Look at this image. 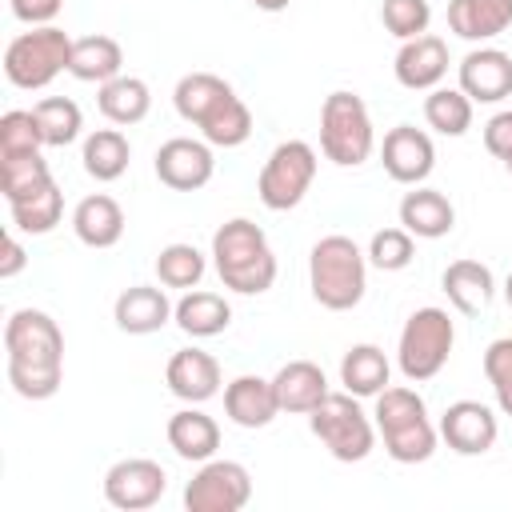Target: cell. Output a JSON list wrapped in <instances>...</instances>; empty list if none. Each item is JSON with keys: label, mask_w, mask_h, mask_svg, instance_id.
<instances>
[{"label": "cell", "mask_w": 512, "mask_h": 512, "mask_svg": "<svg viewBox=\"0 0 512 512\" xmlns=\"http://www.w3.org/2000/svg\"><path fill=\"white\" fill-rule=\"evenodd\" d=\"M96 104H100L104 120L128 128V124H140V120L148 116V108H152V88H148L140 76H124V72H120L116 80L100 84Z\"/></svg>", "instance_id": "obj_31"}, {"label": "cell", "mask_w": 512, "mask_h": 512, "mask_svg": "<svg viewBox=\"0 0 512 512\" xmlns=\"http://www.w3.org/2000/svg\"><path fill=\"white\" fill-rule=\"evenodd\" d=\"M124 68V48L104 36V32H92V36H80L72 40V60H68V72L84 84H108L116 80Z\"/></svg>", "instance_id": "obj_27"}, {"label": "cell", "mask_w": 512, "mask_h": 512, "mask_svg": "<svg viewBox=\"0 0 512 512\" xmlns=\"http://www.w3.org/2000/svg\"><path fill=\"white\" fill-rule=\"evenodd\" d=\"M68 60H72V36L56 24H44V28H32L8 40L4 76L12 88L36 92V88H48L60 72H68Z\"/></svg>", "instance_id": "obj_7"}, {"label": "cell", "mask_w": 512, "mask_h": 512, "mask_svg": "<svg viewBox=\"0 0 512 512\" xmlns=\"http://www.w3.org/2000/svg\"><path fill=\"white\" fill-rule=\"evenodd\" d=\"M8 216H12V228L16 232H24V236H48L60 224V216H64V192H60V184L52 180L36 196L12 200L8 204Z\"/></svg>", "instance_id": "obj_32"}, {"label": "cell", "mask_w": 512, "mask_h": 512, "mask_svg": "<svg viewBox=\"0 0 512 512\" xmlns=\"http://www.w3.org/2000/svg\"><path fill=\"white\" fill-rule=\"evenodd\" d=\"M448 28L468 44L496 40L512 28V0H448Z\"/></svg>", "instance_id": "obj_21"}, {"label": "cell", "mask_w": 512, "mask_h": 512, "mask_svg": "<svg viewBox=\"0 0 512 512\" xmlns=\"http://www.w3.org/2000/svg\"><path fill=\"white\" fill-rule=\"evenodd\" d=\"M252 4H256L260 12H284V8L292 4V0H252Z\"/></svg>", "instance_id": "obj_45"}, {"label": "cell", "mask_w": 512, "mask_h": 512, "mask_svg": "<svg viewBox=\"0 0 512 512\" xmlns=\"http://www.w3.org/2000/svg\"><path fill=\"white\" fill-rule=\"evenodd\" d=\"M52 184V168L40 152H20V156H0V192L4 200H24L36 196L40 188Z\"/></svg>", "instance_id": "obj_34"}, {"label": "cell", "mask_w": 512, "mask_h": 512, "mask_svg": "<svg viewBox=\"0 0 512 512\" xmlns=\"http://www.w3.org/2000/svg\"><path fill=\"white\" fill-rule=\"evenodd\" d=\"M504 300H508V308H512V272H508V280H504Z\"/></svg>", "instance_id": "obj_46"}, {"label": "cell", "mask_w": 512, "mask_h": 512, "mask_svg": "<svg viewBox=\"0 0 512 512\" xmlns=\"http://www.w3.org/2000/svg\"><path fill=\"white\" fill-rule=\"evenodd\" d=\"M44 148V136H40V124L32 112L24 108H12L0 116V156H20V152H40Z\"/></svg>", "instance_id": "obj_40"}, {"label": "cell", "mask_w": 512, "mask_h": 512, "mask_svg": "<svg viewBox=\"0 0 512 512\" xmlns=\"http://www.w3.org/2000/svg\"><path fill=\"white\" fill-rule=\"evenodd\" d=\"M452 344H456V328H452V316L436 304L428 308H416L404 328H400V344H396V364H400V376L408 384H424L432 380L448 356H452Z\"/></svg>", "instance_id": "obj_8"}, {"label": "cell", "mask_w": 512, "mask_h": 512, "mask_svg": "<svg viewBox=\"0 0 512 512\" xmlns=\"http://www.w3.org/2000/svg\"><path fill=\"white\" fill-rule=\"evenodd\" d=\"M380 164L396 184H424L436 168L432 136L424 128H412V124L388 128L384 144H380Z\"/></svg>", "instance_id": "obj_14"}, {"label": "cell", "mask_w": 512, "mask_h": 512, "mask_svg": "<svg viewBox=\"0 0 512 512\" xmlns=\"http://www.w3.org/2000/svg\"><path fill=\"white\" fill-rule=\"evenodd\" d=\"M252 500V476L240 460H204L184 488L188 512H240Z\"/></svg>", "instance_id": "obj_10"}, {"label": "cell", "mask_w": 512, "mask_h": 512, "mask_svg": "<svg viewBox=\"0 0 512 512\" xmlns=\"http://www.w3.org/2000/svg\"><path fill=\"white\" fill-rule=\"evenodd\" d=\"M72 232L88 248H112L124 236V208L112 196L92 192L72 208Z\"/></svg>", "instance_id": "obj_24"}, {"label": "cell", "mask_w": 512, "mask_h": 512, "mask_svg": "<svg viewBox=\"0 0 512 512\" xmlns=\"http://www.w3.org/2000/svg\"><path fill=\"white\" fill-rule=\"evenodd\" d=\"M416 256V236L408 228H380L368 240V264H376L380 272H400L408 268Z\"/></svg>", "instance_id": "obj_38"}, {"label": "cell", "mask_w": 512, "mask_h": 512, "mask_svg": "<svg viewBox=\"0 0 512 512\" xmlns=\"http://www.w3.org/2000/svg\"><path fill=\"white\" fill-rule=\"evenodd\" d=\"M8 8H12V16H16L20 24L44 28V24H52V20L60 16L64 0H8Z\"/></svg>", "instance_id": "obj_43"}, {"label": "cell", "mask_w": 512, "mask_h": 512, "mask_svg": "<svg viewBox=\"0 0 512 512\" xmlns=\"http://www.w3.org/2000/svg\"><path fill=\"white\" fill-rule=\"evenodd\" d=\"M308 428L340 464H360L376 448V420L360 408V396L352 392H328L308 412Z\"/></svg>", "instance_id": "obj_5"}, {"label": "cell", "mask_w": 512, "mask_h": 512, "mask_svg": "<svg viewBox=\"0 0 512 512\" xmlns=\"http://www.w3.org/2000/svg\"><path fill=\"white\" fill-rule=\"evenodd\" d=\"M484 376L504 416H512V336H500L484 348Z\"/></svg>", "instance_id": "obj_41"}, {"label": "cell", "mask_w": 512, "mask_h": 512, "mask_svg": "<svg viewBox=\"0 0 512 512\" xmlns=\"http://www.w3.org/2000/svg\"><path fill=\"white\" fill-rule=\"evenodd\" d=\"M388 376H392V364L380 344H352L340 360V384H344V392H352L360 400L364 396L376 400L388 388Z\"/></svg>", "instance_id": "obj_28"}, {"label": "cell", "mask_w": 512, "mask_h": 512, "mask_svg": "<svg viewBox=\"0 0 512 512\" xmlns=\"http://www.w3.org/2000/svg\"><path fill=\"white\" fill-rule=\"evenodd\" d=\"M392 72H396V80H400L404 88H412V92H432V88H440V80L448 76V44H444L440 36H432V32L412 36V40L400 44V52H396V60H392Z\"/></svg>", "instance_id": "obj_16"}, {"label": "cell", "mask_w": 512, "mask_h": 512, "mask_svg": "<svg viewBox=\"0 0 512 512\" xmlns=\"http://www.w3.org/2000/svg\"><path fill=\"white\" fill-rule=\"evenodd\" d=\"M440 288L448 296V304L464 316H480L492 296H496V280H492V268L480 264V260H452L440 276Z\"/></svg>", "instance_id": "obj_22"}, {"label": "cell", "mask_w": 512, "mask_h": 512, "mask_svg": "<svg viewBox=\"0 0 512 512\" xmlns=\"http://www.w3.org/2000/svg\"><path fill=\"white\" fill-rule=\"evenodd\" d=\"M168 448L188 464H204L220 448V424L208 412L188 404V408L172 412V420H168Z\"/></svg>", "instance_id": "obj_23"}, {"label": "cell", "mask_w": 512, "mask_h": 512, "mask_svg": "<svg viewBox=\"0 0 512 512\" xmlns=\"http://www.w3.org/2000/svg\"><path fill=\"white\" fill-rule=\"evenodd\" d=\"M164 380H168V392L184 404H204L220 392V364L212 352L204 348H180L172 352L168 368H164Z\"/></svg>", "instance_id": "obj_17"}, {"label": "cell", "mask_w": 512, "mask_h": 512, "mask_svg": "<svg viewBox=\"0 0 512 512\" xmlns=\"http://www.w3.org/2000/svg\"><path fill=\"white\" fill-rule=\"evenodd\" d=\"M424 120L440 136H464L472 128V100L460 88H432L424 96Z\"/></svg>", "instance_id": "obj_36"}, {"label": "cell", "mask_w": 512, "mask_h": 512, "mask_svg": "<svg viewBox=\"0 0 512 512\" xmlns=\"http://www.w3.org/2000/svg\"><path fill=\"white\" fill-rule=\"evenodd\" d=\"M224 412L236 428H268L280 416V400H276L272 380L252 376V372L228 380L224 384Z\"/></svg>", "instance_id": "obj_18"}, {"label": "cell", "mask_w": 512, "mask_h": 512, "mask_svg": "<svg viewBox=\"0 0 512 512\" xmlns=\"http://www.w3.org/2000/svg\"><path fill=\"white\" fill-rule=\"evenodd\" d=\"M504 168H508V172H512V160H508V164H504Z\"/></svg>", "instance_id": "obj_47"}, {"label": "cell", "mask_w": 512, "mask_h": 512, "mask_svg": "<svg viewBox=\"0 0 512 512\" xmlns=\"http://www.w3.org/2000/svg\"><path fill=\"white\" fill-rule=\"evenodd\" d=\"M380 20L396 40H412L424 36L432 24V4L428 0H384L380 4Z\"/></svg>", "instance_id": "obj_39"}, {"label": "cell", "mask_w": 512, "mask_h": 512, "mask_svg": "<svg viewBox=\"0 0 512 512\" xmlns=\"http://www.w3.org/2000/svg\"><path fill=\"white\" fill-rule=\"evenodd\" d=\"M216 160H212V144L208 140H192V136H172L156 148V176L160 184H168L172 192H196L212 180Z\"/></svg>", "instance_id": "obj_13"}, {"label": "cell", "mask_w": 512, "mask_h": 512, "mask_svg": "<svg viewBox=\"0 0 512 512\" xmlns=\"http://www.w3.org/2000/svg\"><path fill=\"white\" fill-rule=\"evenodd\" d=\"M456 88L472 104H500L512 96V56L504 48L480 44L456 68Z\"/></svg>", "instance_id": "obj_12"}, {"label": "cell", "mask_w": 512, "mask_h": 512, "mask_svg": "<svg viewBox=\"0 0 512 512\" xmlns=\"http://www.w3.org/2000/svg\"><path fill=\"white\" fill-rule=\"evenodd\" d=\"M484 148H488L496 160H504V164L512 160V108L488 116V124H484Z\"/></svg>", "instance_id": "obj_42"}, {"label": "cell", "mask_w": 512, "mask_h": 512, "mask_svg": "<svg viewBox=\"0 0 512 512\" xmlns=\"http://www.w3.org/2000/svg\"><path fill=\"white\" fill-rule=\"evenodd\" d=\"M440 440L456 452V456H484L496 436H500V424H496V412L480 400H456L444 408L440 416Z\"/></svg>", "instance_id": "obj_15"}, {"label": "cell", "mask_w": 512, "mask_h": 512, "mask_svg": "<svg viewBox=\"0 0 512 512\" xmlns=\"http://www.w3.org/2000/svg\"><path fill=\"white\" fill-rule=\"evenodd\" d=\"M204 268H208V260H204V252L196 248V244H168V248H160V256H156V276H160V284L164 288H196L200 280H204Z\"/></svg>", "instance_id": "obj_37"}, {"label": "cell", "mask_w": 512, "mask_h": 512, "mask_svg": "<svg viewBox=\"0 0 512 512\" xmlns=\"http://www.w3.org/2000/svg\"><path fill=\"white\" fill-rule=\"evenodd\" d=\"M200 136L212 144V148H240L248 136H252V112L248 104L232 92L220 108H212L200 124Z\"/></svg>", "instance_id": "obj_35"}, {"label": "cell", "mask_w": 512, "mask_h": 512, "mask_svg": "<svg viewBox=\"0 0 512 512\" xmlns=\"http://www.w3.org/2000/svg\"><path fill=\"white\" fill-rule=\"evenodd\" d=\"M312 180H316V148L308 140H280L260 168L256 192L264 208L288 212L308 196Z\"/></svg>", "instance_id": "obj_9"}, {"label": "cell", "mask_w": 512, "mask_h": 512, "mask_svg": "<svg viewBox=\"0 0 512 512\" xmlns=\"http://www.w3.org/2000/svg\"><path fill=\"white\" fill-rule=\"evenodd\" d=\"M164 488H168V472L148 456L116 460L104 472V500L120 512H144V508L160 504Z\"/></svg>", "instance_id": "obj_11"}, {"label": "cell", "mask_w": 512, "mask_h": 512, "mask_svg": "<svg viewBox=\"0 0 512 512\" xmlns=\"http://www.w3.org/2000/svg\"><path fill=\"white\" fill-rule=\"evenodd\" d=\"M176 328L192 340H208V336H220L228 324H232V308L220 292H204V288H188L180 300H176V312H172Z\"/></svg>", "instance_id": "obj_26"}, {"label": "cell", "mask_w": 512, "mask_h": 512, "mask_svg": "<svg viewBox=\"0 0 512 512\" xmlns=\"http://www.w3.org/2000/svg\"><path fill=\"white\" fill-rule=\"evenodd\" d=\"M80 160H84V172L100 184H112L128 172V160H132V144L120 128H96L92 136H84V148H80Z\"/></svg>", "instance_id": "obj_29"}, {"label": "cell", "mask_w": 512, "mask_h": 512, "mask_svg": "<svg viewBox=\"0 0 512 512\" xmlns=\"http://www.w3.org/2000/svg\"><path fill=\"white\" fill-rule=\"evenodd\" d=\"M400 228H408L416 240H440L456 228V208L444 192L412 184V192L400 200Z\"/></svg>", "instance_id": "obj_20"}, {"label": "cell", "mask_w": 512, "mask_h": 512, "mask_svg": "<svg viewBox=\"0 0 512 512\" xmlns=\"http://www.w3.org/2000/svg\"><path fill=\"white\" fill-rule=\"evenodd\" d=\"M376 432L384 436V452L396 464H424L432 460L440 444V428L428 420V404L416 388L408 384H388L376 396Z\"/></svg>", "instance_id": "obj_3"}, {"label": "cell", "mask_w": 512, "mask_h": 512, "mask_svg": "<svg viewBox=\"0 0 512 512\" xmlns=\"http://www.w3.org/2000/svg\"><path fill=\"white\" fill-rule=\"evenodd\" d=\"M212 264L224 288L240 296H260L276 284V256L264 228L248 216H232L212 232Z\"/></svg>", "instance_id": "obj_2"}, {"label": "cell", "mask_w": 512, "mask_h": 512, "mask_svg": "<svg viewBox=\"0 0 512 512\" xmlns=\"http://www.w3.org/2000/svg\"><path fill=\"white\" fill-rule=\"evenodd\" d=\"M8 384L24 400H48L64 380V332L40 308H16L4 324Z\"/></svg>", "instance_id": "obj_1"}, {"label": "cell", "mask_w": 512, "mask_h": 512, "mask_svg": "<svg viewBox=\"0 0 512 512\" xmlns=\"http://www.w3.org/2000/svg\"><path fill=\"white\" fill-rule=\"evenodd\" d=\"M272 388H276L280 412H304V416L332 392L324 368L312 364V360H288V364L272 376Z\"/></svg>", "instance_id": "obj_25"}, {"label": "cell", "mask_w": 512, "mask_h": 512, "mask_svg": "<svg viewBox=\"0 0 512 512\" xmlns=\"http://www.w3.org/2000/svg\"><path fill=\"white\" fill-rule=\"evenodd\" d=\"M372 148H376V132L368 104L348 88L328 92L320 104V152L340 168H360L372 156Z\"/></svg>", "instance_id": "obj_6"}, {"label": "cell", "mask_w": 512, "mask_h": 512, "mask_svg": "<svg viewBox=\"0 0 512 512\" xmlns=\"http://www.w3.org/2000/svg\"><path fill=\"white\" fill-rule=\"evenodd\" d=\"M176 304L164 296V288H152V284H132L116 296L112 304V320L120 332L128 336H148V332H160L168 320H172Z\"/></svg>", "instance_id": "obj_19"}, {"label": "cell", "mask_w": 512, "mask_h": 512, "mask_svg": "<svg viewBox=\"0 0 512 512\" xmlns=\"http://www.w3.org/2000/svg\"><path fill=\"white\" fill-rule=\"evenodd\" d=\"M232 96V84L228 80H220L216 72H188V76H180L176 80V92H172V104H176V112H180V120H188V124H204V116L212 112V108H220L224 100Z\"/></svg>", "instance_id": "obj_30"}, {"label": "cell", "mask_w": 512, "mask_h": 512, "mask_svg": "<svg viewBox=\"0 0 512 512\" xmlns=\"http://www.w3.org/2000/svg\"><path fill=\"white\" fill-rule=\"evenodd\" d=\"M32 116H36V124H40L44 148H64V144H72V140L80 136V128H84V112H80V104L68 100V96H44V100H36V104H32Z\"/></svg>", "instance_id": "obj_33"}, {"label": "cell", "mask_w": 512, "mask_h": 512, "mask_svg": "<svg viewBox=\"0 0 512 512\" xmlns=\"http://www.w3.org/2000/svg\"><path fill=\"white\" fill-rule=\"evenodd\" d=\"M308 288L328 312L356 308L368 288V252H360L352 236H320L308 252Z\"/></svg>", "instance_id": "obj_4"}, {"label": "cell", "mask_w": 512, "mask_h": 512, "mask_svg": "<svg viewBox=\"0 0 512 512\" xmlns=\"http://www.w3.org/2000/svg\"><path fill=\"white\" fill-rule=\"evenodd\" d=\"M24 264H28V252H24L20 236H16V232H8V236H4V260H0V280H12V276H20V272H24Z\"/></svg>", "instance_id": "obj_44"}]
</instances>
